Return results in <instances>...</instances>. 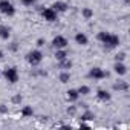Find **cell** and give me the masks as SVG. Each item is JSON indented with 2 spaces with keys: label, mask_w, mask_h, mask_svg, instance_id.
I'll return each mask as SVG.
<instances>
[{
  "label": "cell",
  "mask_w": 130,
  "mask_h": 130,
  "mask_svg": "<svg viewBox=\"0 0 130 130\" xmlns=\"http://www.w3.org/2000/svg\"><path fill=\"white\" fill-rule=\"evenodd\" d=\"M96 38H98V40L104 44V47H107V49H115V47H118L119 43H121V40H119V37H118L116 34L106 32V31L98 32Z\"/></svg>",
  "instance_id": "1"
},
{
  "label": "cell",
  "mask_w": 130,
  "mask_h": 130,
  "mask_svg": "<svg viewBox=\"0 0 130 130\" xmlns=\"http://www.w3.org/2000/svg\"><path fill=\"white\" fill-rule=\"evenodd\" d=\"M2 77L9 83V84H15L17 81H19V71H17V68L15 66H9V68H6L3 72H2Z\"/></svg>",
  "instance_id": "2"
},
{
  "label": "cell",
  "mask_w": 130,
  "mask_h": 130,
  "mask_svg": "<svg viewBox=\"0 0 130 130\" xmlns=\"http://www.w3.org/2000/svg\"><path fill=\"white\" fill-rule=\"evenodd\" d=\"M26 61L31 64V66H38V64L43 61V54H41V51L40 49H32V51H29L28 54H26Z\"/></svg>",
  "instance_id": "3"
},
{
  "label": "cell",
  "mask_w": 130,
  "mask_h": 130,
  "mask_svg": "<svg viewBox=\"0 0 130 130\" xmlns=\"http://www.w3.org/2000/svg\"><path fill=\"white\" fill-rule=\"evenodd\" d=\"M0 12L6 17L15 15V8H14L11 0H0Z\"/></svg>",
  "instance_id": "4"
},
{
  "label": "cell",
  "mask_w": 130,
  "mask_h": 130,
  "mask_svg": "<svg viewBox=\"0 0 130 130\" xmlns=\"http://www.w3.org/2000/svg\"><path fill=\"white\" fill-rule=\"evenodd\" d=\"M41 17H43L46 22L54 23V22H57L58 14H57V11L52 9V8H43V9H41Z\"/></svg>",
  "instance_id": "5"
},
{
  "label": "cell",
  "mask_w": 130,
  "mask_h": 130,
  "mask_svg": "<svg viewBox=\"0 0 130 130\" xmlns=\"http://www.w3.org/2000/svg\"><path fill=\"white\" fill-rule=\"evenodd\" d=\"M68 44H69V41H68V38L64 35H55L52 38V46L55 49H66Z\"/></svg>",
  "instance_id": "6"
},
{
  "label": "cell",
  "mask_w": 130,
  "mask_h": 130,
  "mask_svg": "<svg viewBox=\"0 0 130 130\" xmlns=\"http://www.w3.org/2000/svg\"><path fill=\"white\" fill-rule=\"evenodd\" d=\"M106 77H107V72L104 69L98 68V66H95L89 71V78H92V80H103Z\"/></svg>",
  "instance_id": "7"
},
{
  "label": "cell",
  "mask_w": 130,
  "mask_h": 130,
  "mask_svg": "<svg viewBox=\"0 0 130 130\" xmlns=\"http://www.w3.org/2000/svg\"><path fill=\"white\" fill-rule=\"evenodd\" d=\"M52 9H55L57 11V14H63V12H66L68 11V3L66 2H61V0H58V2H55V3H52V6H51Z\"/></svg>",
  "instance_id": "8"
},
{
  "label": "cell",
  "mask_w": 130,
  "mask_h": 130,
  "mask_svg": "<svg viewBox=\"0 0 130 130\" xmlns=\"http://www.w3.org/2000/svg\"><path fill=\"white\" fill-rule=\"evenodd\" d=\"M96 100L101 101V103H107V101L112 100V93L107 92V90H104V89H100V90L96 92Z\"/></svg>",
  "instance_id": "9"
},
{
  "label": "cell",
  "mask_w": 130,
  "mask_h": 130,
  "mask_svg": "<svg viewBox=\"0 0 130 130\" xmlns=\"http://www.w3.org/2000/svg\"><path fill=\"white\" fill-rule=\"evenodd\" d=\"M113 71H115V74L124 77V75L127 74V66H125L122 61H116V63H115V66H113Z\"/></svg>",
  "instance_id": "10"
},
{
  "label": "cell",
  "mask_w": 130,
  "mask_h": 130,
  "mask_svg": "<svg viewBox=\"0 0 130 130\" xmlns=\"http://www.w3.org/2000/svg\"><path fill=\"white\" fill-rule=\"evenodd\" d=\"M75 41H77V44H80V46H86V44L89 43V38H87V35H86L84 32H77V34H75Z\"/></svg>",
  "instance_id": "11"
},
{
  "label": "cell",
  "mask_w": 130,
  "mask_h": 130,
  "mask_svg": "<svg viewBox=\"0 0 130 130\" xmlns=\"http://www.w3.org/2000/svg\"><path fill=\"white\" fill-rule=\"evenodd\" d=\"M11 37V28L6 25H0V38L2 40H9Z\"/></svg>",
  "instance_id": "12"
},
{
  "label": "cell",
  "mask_w": 130,
  "mask_h": 130,
  "mask_svg": "<svg viewBox=\"0 0 130 130\" xmlns=\"http://www.w3.org/2000/svg\"><path fill=\"white\" fill-rule=\"evenodd\" d=\"M66 98H68V101L75 103V101L80 98V93H78V90H77V89H69V90L66 92Z\"/></svg>",
  "instance_id": "13"
},
{
  "label": "cell",
  "mask_w": 130,
  "mask_h": 130,
  "mask_svg": "<svg viewBox=\"0 0 130 130\" xmlns=\"http://www.w3.org/2000/svg\"><path fill=\"white\" fill-rule=\"evenodd\" d=\"M20 115H22L23 118H31V116L34 115V109H32L31 106H23L22 110H20Z\"/></svg>",
  "instance_id": "14"
},
{
  "label": "cell",
  "mask_w": 130,
  "mask_h": 130,
  "mask_svg": "<svg viewBox=\"0 0 130 130\" xmlns=\"http://www.w3.org/2000/svg\"><path fill=\"white\" fill-rule=\"evenodd\" d=\"M58 64H60V69H63V71H69L72 68V61L69 60V57L61 60V61H58Z\"/></svg>",
  "instance_id": "15"
},
{
  "label": "cell",
  "mask_w": 130,
  "mask_h": 130,
  "mask_svg": "<svg viewBox=\"0 0 130 130\" xmlns=\"http://www.w3.org/2000/svg\"><path fill=\"white\" fill-rule=\"evenodd\" d=\"M54 57L57 58V61H61L64 58H68V52H66V49H57Z\"/></svg>",
  "instance_id": "16"
},
{
  "label": "cell",
  "mask_w": 130,
  "mask_h": 130,
  "mask_svg": "<svg viewBox=\"0 0 130 130\" xmlns=\"http://www.w3.org/2000/svg\"><path fill=\"white\" fill-rule=\"evenodd\" d=\"M81 15H83L86 20H90V19L93 17V9H90V8H83V9H81Z\"/></svg>",
  "instance_id": "17"
},
{
  "label": "cell",
  "mask_w": 130,
  "mask_h": 130,
  "mask_svg": "<svg viewBox=\"0 0 130 130\" xmlns=\"http://www.w3.org/2000/svg\"><path fill=\"white\" fill-rule=\"evenodd\" d=\"M113 89L115 90H127L128 84H127V81H118V83L113 84Z\"/></svg>",
  "instance_id": "18"
},
{
  "label": "cell",
  "mask_w": 130,
  "mask_h": 130,
  "mask_svg": "<svg viewBox=\"0 0 130 130\" xmlns=\"http://www.w3.org/2000/svg\"><path fill=\"white\" fill-rule=\"evenodd\" d=\"M69 80H71L69 71H63V72L60 74V81H61V83H69Z\"/></svg>",
  "instance_id": "19"
},
{
  "label": "cell",
  "mask_w": 130,
  "mask_h": 130,
  "mask_svg": "<svg viewBox=\"0 0 130 130\" xmlns=\"http://www.w3.org/2000/svg\"><path fill=\"white\" fill-rule=\"evenodd\" d=\"M95 118V115H93V112H90V110H86L83 115H81V121H90V119H93Z\"/></svg>",
  "instance_id": "20"
},
{
  "label": "cell",
  "mask_w": 130,
  "mask_h": 130,
  "mask_svg": "<svg viewBox=\"0 0 130 130\" xmlns=\"http://www.w3.org/2000/svg\"><path fill=\"white\" fill-rule=\"evenodd\" d=\"M77 90H78L80 95H89V93H90V87H89V86H80Z\"/></svg>",
  "instance_id": "21"
},
{
  "label": "cell",
  "mask_w": 130,
  "mask_h": 130,
  "mask_svg": "<svg viewBox=\"0 0 130 130\" xmlns=\"http://www.w3.org/2000/svg\"><path fill=\"white\" fill-rule=\"evenodd\" d=\"M20 2H22L25 6H34L37 0H20Z\"/></svg>",
  "instance_id": "22"
},
{
  "label": "cell",
  "mask_w": 130,
  "mask_h": 130,
  "mask_svg": "<svg viewBox=\"0 0 130 130\" xmlns=\"http://www.w3.org/2000/svg\"><path fill=\"white\" fill-rule=\"evenodd\" d=\"M115 60H116V61H124V60H125V52H119V54H116Z\"/></svg>",
  "instance_id": "23"
},
{
  "label": "cell",
  "mask_w": 130,
  "mask_h": 130,
  "mask_svg": "<svg viewBox=\"0 0 130 130\" xmlns=\"http://www.w3.org/2000/svg\"><path fill=\"white\" fill-rule=\"evenodd\" d=\"M12 103H14V104H20V103H22V95L17 93L15 96H12Z\"/></svg>",
  "instance_id": "24"
},
{
  "label": "cell",
  "mask_w": 130,
  "mask_h": 130,
  "mask_svg": "<svg viewBox=\"0 0 130 130\" xmlns=\"http://www.w3.org/2000/svg\"><path fill=\"white\" fill-rule=\"evenodd\" d=\"M75 110H77V107H75V106L68 107V113H71V115H74V113H75Z\"/></svg>",
  "instance_id": "25"
},
{
  "label": "cell",
  "mask_w": 130,
  "mask_h": 130,
  "mask_svg": "<svg viewBox=\"0 0 130 130\" xmlns=\"http://www.w3.org/2000/svg\"><path fill=\"white\" fill-rule=\"evenodd\" d=\"M0 113H8V107H6L5 104L0 106Z\"/></svg>",
  "instance_id": "26"
},
{
  "label": "cell",
  "mask_w": 130,
  "mask_h": 130,
  "mask_svg": "<svg viewBox=\"0 0 130 130\" xmlns=\"http://www.w3.org/2000/svg\"><path fill=\"white\" fill-rule=\"evenodd\" d=\"M37 46H38V47L44 46V40H43V38H38V40H37Z\"/></svg>",
  "instance_id": "27"
},
{
  "label": "cell",
  "mask_w": 130,
  "mask_h": 130,
  "mask_svg": "<svg viewBox=\"0 0 130 130\" xmlns=\"http://www.w3.org/2000/svg\"><path fill=\"white\" fill-rule=\"evenodd\" d=\"M17 43H12V46H11V51H17V46H15Z\"/></svg>",
  "instance_id": "28"
},
{
  "label": "cell",
  "mask_w": 130,
  "mask_h": 130,
  "mask_svg": "<svg viewBox=\"0 0 130 130\" xmlns=\"http://www.w3.org/2000/svg\"><path fill=\"white\" fill-rule=\"evenodd\" d=\"M3 57H5V54H3V51H2V49H0V60H2Z\"/></svg>",
  "instance_id": "29"
},
{
  "label": "cell",
  "mask_w": 130,
  "mask_h": 130,
  "mask_svg": "<svg viewBox=\"0 0 130 130\" xmlns=\"http://www.w3.org/2000/svg\"><path fill=\"white\" fill-rule=\"evenodd\" d=\"M0 77H2V71H0Z\"/></svg>",
  "instance_id": "30"
}]
</instances>
